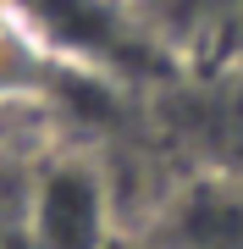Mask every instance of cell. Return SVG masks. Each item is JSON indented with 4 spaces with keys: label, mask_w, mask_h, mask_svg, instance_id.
<instances>
[{
    "label": "cell",
    "mask_w": 243,
    "mask_h": 249,
    "mask_svg": "<svg viewBox=\"0 0 243 249\" xmlns=\"http://www.w3.org/2000/svg\"><path fill=\"white\" fill-rule=\"evenodd\" d=\"M39 160L0 144V249H28V211H33Z\"/></svg>",
    "instance_id": "obj_3"
},
{
    "label": "cell",
    "mask_w": 243,
    "mask_h": 249,
    "mask_svg": "<svg viewBox=\"0 0 243 249\" xmlns=\"http://www.w3.org/2000/svg\"><path fill=\"white\" fill-rule=\"evenodd\" d=\"M111 183L89 155H45L33 178L28 249H105Z\"/></svg>",
    "instance_id": "obj_1"
},
{
    "label": "cell",
    "mask_w": 243,
    "mask_h": 249,
    "mask_svg": "<svg viewBox=\"0 0 243 249\" xmlns=\"http://www.w3.org/2000/svg\"><path fill=\"white\" fill-rule=\"evenodd\" d=\"M66 72H78V67L66 61L11 0H0V111L45 106Z\"/></svg>",
    "instance_id": "obj_2"
}]
</instances>
